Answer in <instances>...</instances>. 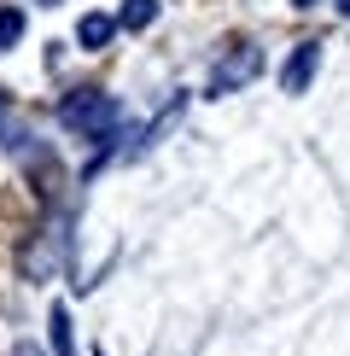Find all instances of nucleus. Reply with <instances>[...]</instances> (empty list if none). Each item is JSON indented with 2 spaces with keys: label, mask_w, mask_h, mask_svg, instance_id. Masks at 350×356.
<instances>
[{
  "label": "nucleus",
  "mask_w": 350,
  "mask_h": 356,
  "mask_svg": "<svg viewBox=\"0 0 350 356\" xmlns=\"http://www.w3.org/2000/svg\"><path fill=\"white\" fill-rule=\"evenodd\" d=\"M58 123H65L70 135H82V140H99V135H111V129H123V106H117L106 88H76V94L58 99Z\"/></svg>",
  "instance_id": "f257e3e1"
},
{
  "label": "nucleus",
  "mask_w": 350,
  "mask_h": 356,
  "mask_svg": "<svg viewBox=\"0 0 350 356\" xmlns=\"http://www.w3.org/2000/svg\"><path fill=\"white\" fill-rule=\"evenodd\" d=\"M262 76V47L257 41H233V47L210 65V76H204V99H228L240 94V88H251Z\"/></svg>",
  "instance_id": "f03ea898"
},
{
  "label": "nucleus",
  "mask_w": 350,
  "mask_h": 356,
  "mask_svg": "<svg viewBox=\"0 0 350 356\" xmlns=\"http://www.w3.org/2000/svg\"><path fill=\"white\" fill-rule=\"evenodd\" d=\"M65 251H70V234H65V222H53V228H41V240L35 245H24V275L29 280H47L58 263H65Z\"/></svg>",
  "instance_id": "7ed1b4c3"
},
{
  "label": "nucleus",
  "mask_w": 350,
  "mask_h": 356,
  "mask_svg": "<svg viewBox=\"0 0 350 356\" xmlns=\"http://www.w3.org/2000/svg\"><path fill=\"white\" fill-rule=\"evenodd\" d=\"M315 70H321V41H298L281 65V94H303L315 82Z\"/></svg>",
  "instance_id": "20e7f679"
},
{
  "label": "nucleus",
  "mask_w": 350,
  "mask_h": 356,
  "mask_svg": "<svg viewBox=\"0 0 350 356\" xmlns=\"http://www.w3.org/2000/svg\"><path fill=\"white\" fill-rule=\"evenodd\" d=\"M181 111H187V94H169V106H164V111H158L152 123H146L140 135H135V146H128V152H135V158H140V152H152V146L164 140V135H169L175 123H181Z\"/></svg>",
  "instance_id": "39448f33"
},
{
  "label": "nucleus",
  "mask_w": 350,
  "mask_h": 356,
  "mask_svg": "<svg viewBox=\"0 0 350 356\" xmlns=\"http://www.w3.org/2000/svg\"><path fill=\"white\" fill-rule=\"evenodd\" d=\"M111 35H117V18H111V12H88V18L76 24V41H82L88 53H106Z\"/></svg>",
  "instance_id": "423d86ee"
},
{
  "label": "nucleus",
  "mask_w": 350,
  "mask_h": 356,
  "mask_svg": "<svg viewBox=\"0 0 350 356\" xmlns=\"http://www.w3.org/2000/svg\"><path fill=\"white\" fill-rule=\"evenodd\" d=\"M47 339H53V356H76V333H70V309H65V304H53Z\"/></svg>",
  "instance_id": "0eeeda50"
},
{
  "label": "nucleus",
  "mask_w": 350,
  "mask_h": 356,
  "mask_svg": "<svg viewBox=\"0 0 350 356\" xmlns=\"http://www.w3.org/2000/svg\"><path fill=\"white\" fill-rule=\"evenodd\" d=\"M152 24H158V0H123L117 29H152Z\"/></svg>",
  "instance_id": "6e6552de"
},
{
  "label": "nucleus",
  "mask_w": 350,
  "mask_h": 356,
  "mask_svg": "<svg viewBox=\"0 0 350 356\" xmlns=\"http://www.w3.org/2000/svg\"><path fill=\"white\" fill-rule=\"evenodd\" d=\"M18 41H24V12L18 6H0V53L18 47Z\"/></svg>",
  "instance_id": "1a4fd4ad"
},
{
  "label": "nucleus",
  "mask_w": 350,
  "mask_h": 356,
  "mask_svg": "<svg viewBox=\"0 0 350 356\" xmlns=\"http://www.w3.org/2000/svg\"><path fill=\"white\" fill-rule=\"evenodd\" d=\"M6 123H12V94L0 88V135H6Z\"/></svg>",
  "instance_id": "9d476101"
},
{
  "label": "nucleus",
  "mask_w": 350,
  "mask_h": 356,
  "mask_svg": "<svg viewBox=\"0 0 350 356\" xmlns=\"http://www.w3.org/2000/svg\"><path fill=\"white\" fill-rule=\"evenodd\" d=\"M292 6H298V12H310V6H327V0H292Z\"/></svg>",
  "instance_id": "9b49d317"
},
{
  "label": "nucleus",
  "mask_w": 350,
  "mask_h": 356,
  "mask_svg": "<svg viewBox=\"0 0 350 356\" xmlns=\"http://www.w3.org/2000/svg\"><path fill=\"white\" fill-rule=\"evenodd\" d=\"M339 12H344V18H350V0H339Z\"/></svg>",
  "instance_id": "f8f14e48"
},
{
  "label": "nucleus",
  "mask_w": 350,
  "mask_h": 356,
  "mask_svg": "<svg viewBox=\"0 0 350 356\" xmlns=\"http://www.w3.org/2000/svg\"><path fill=\"white\" fill-rule=\"evenodd\" d=\"M47 6H53V0H47Z\"/></svg>",
  "instance_id": "ddd939ff"
}]
</instances>
